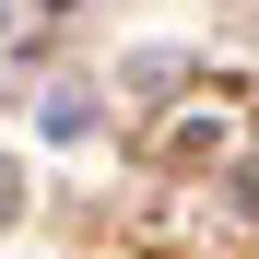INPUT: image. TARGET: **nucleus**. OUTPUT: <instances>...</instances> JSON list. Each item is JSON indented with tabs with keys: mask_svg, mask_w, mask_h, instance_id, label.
I'll return each instance as SVG.
<instances>
[{
	"mask_svg": "<svg viewBox=\"0 0 259 259\" xmlns=\"http://www.w3.org/2000/svg\"><path fill=\"white\" fill-rule=\"evenodd\" d=\"M12 212H24V177H12V165H0V224H12Z\"/></svg>",
	"mask_w": 259,
	"mask_h": 259,
	"instance_id": "f257e3e1",
	"label": "nucleus"
}]
</instances>
